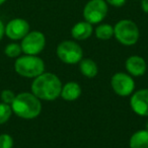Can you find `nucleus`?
Returning <instances> with one entry per match:
<instances>
[{
	"instance_id": "f257e3e1",
	"label": "nucleus",
	"mask_w": 148,
	"mask_h": 148,
	"mask_svg": "<svg viewBox=\"0 0 148 148\" xmlns=\"http://www.w3.org/2000/svg\"><path fill=\"white\" fill-rule=\"evenodd\" d=\"M32 93L41 101H55L61 95L62 82L59 77L51 72H44L34 78Z\"/></svg>"
},
{
	"instance_id": "f03ea898",
	"label": "nucleus",
	"mask_w": 148,
	"mask_h": 148,
	"mask_svg": "<svg viewBox=\"0 0 148 148\" xmlns=\"http://www.w3.org/2000/svg\"><path fill=\"white\" fill-rule=\"evenodd\" d=\"M12 113L25 120H33L39 117L42 112V103L34 93L21 92L15 95L11 103Z\"/></svg>"
},
{
	"instance_id": "7ed1b4c3",
	"label": "nucleus",
	"mask_w": 148,
	"mask_h": 148,
	"mask_svg": "<svg viewBox=\"0 0 148 148\" xmlns=\"http://www.w3.org/2000/svg\"><path fill=\"white\" fill-rule=\"evenodd\" d=\"M14 70L21 77L36 78L45 72V63L38 56H21V57H17V59L15 60Z\"/></svg>"
},
{
	"instance_id": "20e7f679",
	"label": "nucleus",
	"mask_w": 148,
	"mask_h": 148,
	"mask_svg": "<svg viewBox=\"0 0 148 148\" xmlns=\"http://www.w3.org/2000/svg\"><path fill=\"white\" fill-rule=\"evenodd\" d=\"M114 37L122 45L133 46L139 40V27L131 19H121L114 27Z\"/></svg>"
},
{
	"instance_id": "39448f33",
	"label": "nucleus",
	"mask_w": 148,
	"mask_h": 148,
	"mask_svg": "<svg viewBox=\"0 0 148 148\" xmlns=\"http://www.w3.org/2000/svg\"><path fill=\"white\" fill-rule=\"evenodd\" d=\"M56 54L63 63L69 64V65L79 63L83 58L82 48L74 41L61 42L57 46Z\"/></svg>"
},
{
	"instance_id": "423d86ee",
	"label": "nucleus",
	"mask_w": 148,
	"mask_h": 148,
	"mask_svg": "<svg viewBox=\"0 0 148 148\" xmlns=\"http://www.w3.org/2000/svg\"><path fill=\"white\" fill-rule=\"evenodd\" d=\"M109 12L108 3L105 0H89L84 5L82 15L84 21L91 25L101 23Z\"/></svg>"
},
{
	"instance_id": "0eeeda50",
	"label": "nucleus",
	"mask_w": 148,
	"mask_h": 148,
	"mask_svg": "<svg viewBox=\"0 0 148 148\" xmlns=\"http://www.w3.org/2000/svg\"><path fill=\"white\" fill-rule=\"evenodd\" d=\"M21 47L25 55L38 56L46 47V37L40 31H29L21 40Z\"/></svg>"
},
{
	"instance_id": "6e6552de",
	"label": "nucleus",
	"mask_w": 148,
	"mask_h": 148,
	"mask_svg": "<svg viewBox=\"0 0 148 148\" xmlns=\"http://www.w3.org/2000/svg\"><path fill=\"white\" fill-rule=\"evenodd\" d=\"M111 85L116 95L120 97H128L135 89V81L133 77L125 72H117L112 76Z\"/></svg>"
},
{
	"instance_id": "1a4fd4ad",
	"label": "nucleus",
	"mask_w": 148,
	"mask_h": 148,
	"mask_svg": "<svg viewBox=\"0 0 148 148\" xmlns=\"http://www.w3.org/2000/svg\"><path fill=\"white\" fill-rule=\"evenodd\" d=\"M29 23L23 18H13L5 25V36L12 41L23 40L29 33Z\"/></svg>"
},
{
	"instance_id": "9d476101",
	"label": "nucleus",
	"mask_w": 148,
	"mask_h": 148,
	"mask_svg": "<svg viewBox=\"0 0 148 148\" xmlns=\"http://www.w3.org/2000/svg\"><path fill=\"white\" fill-rule=\"evenodd\" d=\"M132 111L141 117H148V88L139 89L130 99Z\"/></svg>"
},
{
	"instance_id": "9b49d317",
	"label": "nucleus",
	"mask_w": 148,
	"mask_h": 148,
	"mask_svg": "<svg viewBox=\"0 0 148 148\" xmlns=\"http://www.w3.org/2000/svg\"><path fill=\"white\" fill-rule=\"evenodd\" d=\"M126 70L128 71V74H130L133 77H140L143 76L147 70L145 60L142 57L137 55L130 56L125 62Z\"/></svg>"
},
{
	"instance_id": "f8f14e48",
	"label": "nucleus",
	"mask_w": 148,
	"mask_h": 148,
	"mask_svg": "<svg viewBox=\"0 0 148 148\" xmlns=\"http://www.w3.org/2000/svg\"><path fill=\"white\" fill-rule=\"evenodd\" d=\"M93 33L92 25L86 21H79L75 23L71 29V36L76 41H84L87 40Z\"/></svg>"
},
{
	"instance_id": "ddd939ff",
	"label": "nucleus",
	"mask_w": 148,
	"mask_h": 148,
	"mask_svg": "<svg viewBox=\"0 0 148 148\" xmlns=\"http://www.w3.org/2000/svg\"><path fill=\"white\" fill-rule=\"evenodd\" d=\"M81 92L82 89L80 85L75 81H70L62 85L60 97L66 101H74L80 97Z\"/></svg>"
},
{
	"instance_id": "4468645a",
	"label": "nucleus",
	"mask_w": 148,
	"mask_h": 148,
	"mask_svg": "<svg viewBox=\"0 0 148 148\" xmlns=\"http://www.w3.org/2000/svg\"><path fill=\"white\" fill-rule=\"evenodd\" d=\"M79 69L81 74L87 78H95L99 73V67L97 63L90 58H82L79 62Z\"/></svg>"
},
{
	"instance_id": "2eb2a0df",
	"label": "nucleus",
	"mask_w": 148,
	"mask_h": 148,
	"mask_svg": "<svg viewBox=\"0 0 148 148\" xmlns=\"http://www.w3.org/2000/svg\"><path fill=\"white\" fill-rule=\"evenodd\" d=\"M130 148H148V131L138 130L131 136L129 141Z\"/></svg>"
},
{
	"instance_id": "dca6fc26",
	"label": "nucleus",
	"mask_w": 148,
	"mask_h": 148,
	"mask_svg": "<svg viewBox=\"0 0 148 148\" xmlns=\"http://www.w3.org/2000/svg\"><path fill=\"white\" fill-rule=\"evenodd\" d=\"M95 37L101 41H107L114 37V27L109 23H101L95 31Z\"/></svg>"
},
{
	"instance_id": "f3484780",
	"label": "nucleus",
	"mask_w": 148,
	"mask_h": 148,
	"mask_svg": "<svg viewBox=\"0 0 148 148\" xmlns=\"http://www.w3.org/2000/svg\"><path fill=\"white\" fill-rule=\"evenodd\" d=\"M23 53L21 44L17 43H10L5 47L4 54L9 58H17Z\"/></svg>"
},
{
	"instance_id": "a211bd4d",
	"label": "nucleus",
	"mask_w": 148,
	"mask_h": 148,
	"mask_svg": "<svg viewBox=\"0 0 148 148\" xmlns=\"http://www.w3.org/2000/svg\"><path fill=\"white\" fill-rule=\"evenodd\" d=\"M11 115H12L11 106L4 103H0V125H3L7 121H9Z\"/></svg>"
},
{
	"instance_id": "6ab92c4d",
	"label": "nucleus",
	"mask_w": 148,
	"mask_h": 148,
	"mask_svg": "<svg viewBox=\"0 0 148 148\" xmlns=\"http://www.w3.org/2000/svg\"><path fill=\"white\" fill-rule=\"evenodd\" d=\"M15 93L13 92L11 89H4V90L1 91V99H2V103H7V105L11 106V103H13L15 99Z\"/></svg>"
},
{
	"instance_id": "aec40b11",
	"label": "nucleus",
	"mask_w": 148,
	"mask_h": 148,
	"mask_svg": "<svg viewBox=\"0 0 148 148\" xmlns=\"http://www.w3.org/2000/svg\"><path fill=\"white\" fill-rule=\"evenodd\" d=\"M0 148H13V138L9 134L0 135Z\"/></svg>"
},
{
	"instance_id": "412c9836",
	"label": "nucleus",
	"mask_w": 148,
	"mask_h": 148,
	"mask_svg": "<svg viewBox=\"0 0 148 148\" xmlns=\"http://www.w3.org/2000/svg\"><path fill=\"white\" fill-rule=\"evenodd\" d=\"M109 5H112L114 7H122L125 5L127 0H105Z\"/></svg>"
},
{
	"instance_id": "4be33fe9",
	"label": "nucleus",
	"mask_w": 148,
	"mask_h": 148,
	"mask_svg": "<svg viewBox=\"0 0 148 148\" xmlns=\"http://www.w3.org/2000/svg\"><path fill=\"white\" fill-rule=\"evenodd\" d=\"M5 36V25L3 23V21L0 19V42L3 39V37Z\"/></svg>"
},
{
	"instance_id": "5701e85b",
	"label": "nucleus",
	"mask_w": 148,
	"mask_h": 148,
	"mask_svg": "<svg viewBox=\"0 0 148 148\" xmlns=\"http://www.w3.org/2000/svg\"><path fill=\"white\" fill-rule=\"evenodd\" d=\"M141 8L145 13H148V0H141Z\"/></svg>"
},
{
	"instance_id": "b1692460",
	"label": "nucleus",
	"mask_w": 148,
	"mask_h": 148,
	"mask_svg": "<svg viewBox=\"0 0 148 148\" xmlns=\"http://www.w3.org/2000/svg\"><path fill=\"white\" fill-rule=\"evenodd\" d=\"M5 2H6V0H0V6H1L2 4H4Z\"/></svg>"
},
{
	"instance_id": "393cba45",
	"label": "nucleus",
	"mask_w": 148,
	"mask_h": 148,
	"mask_svg": "<svg viewBox=\"0 0 148 148\" xmlns=\"http://www.w3.org/2000/svg\"><path fill=\"white\" fill-rule=\"evenodd\" d=\"M146 130L148 131V123H147V127H146Z\"/></svg>"
},
{
	"instance_id": "a878e982",
	"label": "nucleus",
	"mask_w": 148,
	"mask_h": 148,
	"mask_svg": "<svg viewBox=\"0 0 148 148\" xmlns=\"http://www.w3.org/2000/svg\"><path fill=\"white\" fill-rule=\"evenodd\" d=\"M134 1H138V0H134Z\"/></svg>"
}]
</instances>
